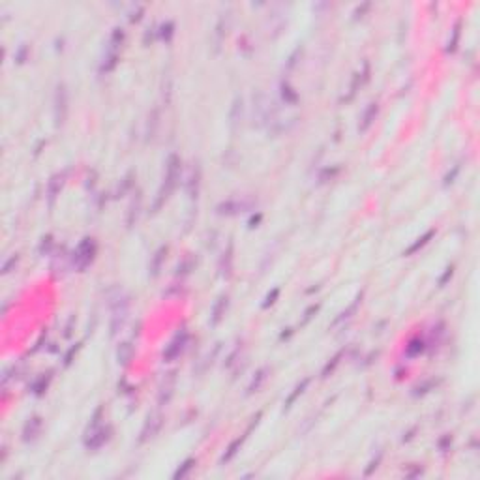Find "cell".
Here are the masks:
<instances>
[{"mask_svg": "<svg viewBox=\"0 0 480 480\" xmlns=\"http://www.w3.org/2000/svg\"><path fill=\"white\" fill-rule=\"evenodd\" d=\"M180 174V158L176 154H171L167 160V167H165V176H163V184L160 188V193H158L156 205H154V210H158L163 203L167 201L169 195L173 193L174 186H176V179Z\"/></svg>", "mask_w": 480, "mask_h": 480, "instance_id": "1", "label": "cell"}, {"mask_svg": "<svg viewBox=\"0 0 480 480\" xmlns=\"http://www.w3.org/2000/svg\"><path fill=\"white\" fill-rule=\"evenodd\" d=\"M113 315H111V336H116L122 330L128 319V310H130V300L124 293H118L116 298L111 304Z\"/></svg>", "mask_w": 480, "mask_h": 480, "instance_id": "2", "label": "cell"}, {"mask_svg": "<svg viewBox=\"0 0 480 480\" xmlns=\"http://www.w3.org/2000/svg\"><path fill=\"white\" fill-rule=\"evenodd\" d=\"M96 251H98V246H96V242H94V238L87 237L81 244H79V246H77L75 251H73V266H75L79 272H83L94 261Z\"/></svg>", "mask_w": 480, "mask_h": 480, "instance_id": "3", "label": "cell"}, {"mask_svg": "<svg viewBox=\"0 0 480 480\" xmlns=\"http://www.w3.org/2000/svg\"><path fill=\"white\" fill-rule=\"evenodd\" d=\"M111 434H113V428H111V426H98L96 430L88 432L87 439H85L87 450L88 452L99 450V448H102V446L111 439Z\"/></svg>", "mask_w": 480, "mask_h": 480, "instance_id": "4", "label": "cell"}, {"mask_svg": "<svg viewBox=\"0 0 480 480\" xmlns=\"http://www.w3.org/2000/svg\"><path fill=\"white\" fill-rule=\"evenodd\" d=\"M188 340H190V332L188 330H180L179 334L171 340V343L165 347V351H163V362H173L174 359H179L182 351H184Z\"/></svg>", "mask_w": 480, "mask_h": 480, "instance_id": "5", "label": "cell"}, {"mask_svg": "<svg viewBox=\"0 0 480 480\" xmlns=\"http://www.w3.org/2000/svg\"><path fill=\"white\" fill-rule=\"evenodd\" d=\"M55 124L57 126H62L64 120H66V115H68V90H66V85H58L57 92H55Z\"/></svg>", "mask_w": 480, "mask_h": 480, "instance_id": "6", "label": "cell"}, {"mask_svg": "<svg viewBox=\"0 0 480 480\" xmlns=\"http://www.w3.org/2000/svg\"><path fill=\"white\" fill-rule=\"evenodd\" d=\"M261 415H263V413H257V417L254 418V422L249 424V428L246 430V432H244V435H242V437H238V439H235V441H233V443H231V445L227 446L225 454H223V456H221V463H229V462H231V460H233V458L237 456V454H238V450H240V448H242L244 441L248 439V435L251 434V430H254L255 426H257V424H259V418H261Z\"/></svg>", "mask_w": 480, "mask_h": 480, "instance_id": "7", "label": "cell"}, {"mask_svg": "<svg viewBox=\"0 0 480 480\" xmlns=\"http://www.w3.org/2000/svg\"><path fill=\"white\" fill-rule=\"evenodd\" d=\"M160 426H162V415H160V411H156V413H150V415H148V418H146L145 426H143V430H141L139 443H146L148 439H152V437L158 434Z\"/></svg>", "mask_w": 480, "mask_h": 480, "instance_id": "8", "label": "cell"}, {"mask_svg": "<svg viewBox=\"0 0 480 480\" xmlns=\"http://www.w3.org/2000/svg\"><path fill=\"white\" fill-rule=\"evenodd\" d=\"M227 306H229V296L227 295H221L220 298L214 302L212 313H210V324H212V326H218V324L223 321L225 312H227Z\"/></svg>", "mask_w": 480, "mask_h": 480, "instance_id": "9", "label": "cell"}, {"mask_svg": "<svg viewBox=\"0 0 480 480\" xmlns=\"http://www.w3.org/2000/svg\"><path fill=\"white\" fill-rule=\"evenodd\" d=\"M41 426H43L41 417L29 418L27 424L23 426V441L24 443H32V441H36V437H38L40 432H41Z\"/></svg>", "mask_w": 480, "mask_h": 480, "instance_id": "10", "label": "cell"}, {"mask_svg": "<svg viewBox=\"0 0 480 480\" xmlns=\"http://www.w3.org/2000/svg\"><path fill=\"white\" fill-rule=\"evenodd\" d=\"M64 176H66V173H57L49 180V184H47V203H49V209H53L55 199H57V195L60 193V190H62Z\"/></svg>", "mask_w": 480, "mask_h": 480, "instance_id": "11", "label": "cell"}, {"mask_svg": "<svg viewBox=\"0 0 480 480\" xmlns=\"http://www.w3.org/2000/svg\"><path fill=\"white\" fill-rule=\"evenodd\" d=\"M165 255H167V246H160V248L154 251L150 259V265H148V276L150 278H158L160 276V270H162V265L165 261Z\"/></svg>", "mask_w": 480, "mask_h": 480, "instance_id": "12", "label": "cell"}, {"mask_svg": "<svg viewBox=\"0 0 480 480\" xmlns=\"http://www.w3.org/2000/svg\"><path fill=\"white\" fill-rule=\"evenodd\" d=\"M377 113H379V105H377V102H371V104L366 107L362 118H360V124H359V132L360 133H364V132H368V130H370L371 124H373V120H375Z\"/></svg>", "mask_w": 480, "mask_h": 480, "instance_id": "13", "label": "cell"}, {"mask_svg": "<svg viewBox=\"0 0 480 480\" xmlns=\"http://www.w3.org/2000/svg\"><path fill=\"white\" fill-rule=\"evenodd\" d=\"M246 209V203L235 201V199H229V201H223L216 207V212L220 216H235L238 212H242Z\"/></svg>", "mask_w": 480, "mask_h": 480, "instance_id": "14", "label": "cell"}, {"mask_svg": "<svg viewBox=\"0 0 480 480\" xmlns=\"http://www.w3.org/2000/svg\"><path fill=\"white\" fill-rule=\"evenodd\" d=\"M268 373H270V368L268 366H263L257 373H255V377L251 379V383L248 385V388H246V396H251V394L259 392V388L265 385V381L268 379Z\"/></svg>", "mask_w": 480, "mask_h": 480, "instance_id": "15", "label": "cell"}, {"mask_svg": "<svg viewBox=\"0 0 480 480\" xmlns=\"http://www.w3.org/2000/svg\"><path fill=\"white\" fill-rule=\"evenodd\" d=\"M310 383H312V379H310V377H304V379H302V381L298 383L295 388H293V392H291L289 396H287V399L284 401V411H289L291 407L295 405L296 399H298L302 394L306 392V388H308V385H310Z\"/></svg>", "mask_w": 480, "mask_h": 480, "instance_id": "16", "label": "cell"}, {"mask_svg": "<svg viewBox=\"0 0 480 480\" xmlns=\"http://www.w3.org/2000/svg\"><path fill=\"white\" fill-rule=\"evenodd\" d=\"M51 371H47V373H41V375H38L34 379V383L30 385V394H34V396H43V394L47 392V388H49V385H51Z\"/></svg>", "mask_w": 480, "mask_h": 480, "instance_id": "17", "label": "cell"}, {"mask_svg": "<svg viewBox=\"0 0 480 480\" xmlns=\"http://www.w3.org/2000/svg\"><path fill=\"white\" fill-rule=\"evenodd\" d=\"M231 268H233V242H229L227 244V249L223 251V255H221L220 265H218V270H220L221 278H229Z\"/></svg>", "mask_w": 480, "mask_h": 480, "instance_id": "18", "label": "cell"}, {"mask_svg": "<svg viewBox=\"0 0 480 480\" xmlns=\"http://www.w3.org/2000/svg\"><path fill=\"white\" fill-rule=\"evenodd\" d=\"M360 302H362V293L360 295H357V298L353 300V304L347 308V310H343V312L340 313V317H336V321L332 323V329H336L338 324H343L345 321H349V319L353 317V313L359 310V306H360Z\"/></svg>", "mask_w": 480, "mask_h": 480, "instance_id": "19", "label": "cell"}, {"mask_svg": "<svg viewBox=\"0 0 480 480\" xmlns=\"http://www.w3.org/2000/svg\"><path fill=\"white\" fill-rule=\"evenodd\" d=\"M173 388H174V373H169V377L165 379V383H163L162 390H160V398H158L160 407L169 403V399L173 396Z\"/></svg>", "mask_w": 480, "mask_h": 480, "instance_id": "20", "label": "cell"}, {"mask_svg": "<svg viewBox=\"0 0 480 480\" xmlns=\"http://www.w3.org/2000/svg\"><path fill=\"white\" fill-rule=\"evenodd\" d=\"M434 237H435V229H430V231L426 233L424 237L417 238V242H415V244H411L409 248H407V249H405V251H403V255H405V257H411V255H413V254H417L418 249H422L424 246H426V244H428L430 240H432V238H434Z\"/></svg>", "mask_w": 480, "mask_h": 480, "instance_id": "21", "label": "cell"}, {"mask_svg": "<svg viewBox=\"0 0 480 480\" xmlns=\"http://www.w3.org/2000/svg\"><path fill=\"white\" fill-rule=\"evenodd\" d=\"M343 353H345L343 349H341V351H338V353H336L334 357H332V359H330L329 362L324 364L323 371H321V377H323V379H326V377H329L330 373H332V371L338 368V364H340V360H341V357H343Z\"/></svg>", "mask_w": 480, "mask_h": 480, "instance_id": "22", "label": "cell"}, {"mask_svg": "<svg viewBox=\"0 0 480 480\" xmlns=\"http://www.w3.org/2000/svg\"><path fill=\"white\" fill-rule=\"evenodd\" d=\"M133 357V347L132 343H122L118 347V353H116V359H118V364L126 366Z\"/></svg>", "mask_w": 480, "mask_h": 480, "instance_id": "23", "label": "cell"}, {"mask_svg": "<svg viewBox=\"0 0 480 480\" xmlns=\"http://www.w3.org/2000/svg\"><path fill=\"white\" fill-rule=\"evenodd\" d=\"M424 349H426V341H424L422 338H415V340H411L409 345H407V355H409V357H418V355L424 353Z\"/></svg>", "mask_w": 480, "mask_h": 480, "instance_id": "24", "label": "cell"}, {"mask_svg": "<svg viewBox=\"0 0 480 480\" xmlns=\"http://www.w3.org/2000/svg\"><path fill=\"white\" fill-rule=\"evenodd\" d=\"M139 209H141V195L137 197V201L132 203V207H130V212H128V227H133L135 225V221H137V216H139Z\"/></svg>", "mask_w": 480, "mask_h": 480, "instance_id": "25", "label": "cell"}, {"mask_svg": "<svg viewBox=\"0 0 480 480\" xmlns=\"http://www.w3.org/2000/svg\"><path fill=\"white\" fill-rule=\"evenodd\" d=\"M193 467H195V460H193V458H190V460H186V462L182 463V465H180V467L176 469V471H174L173 478H174V480L184 478L186 474L190 473V471H191V469H193Z\"/></svg>", "mask_w": 480, "mask_h": 480, "instance_id": "26", "label": "cell"}, {"mask_svg": "<svg viewBox=\"0 0 480 480\" xmlns=\"http://www.w3.org/2000/svg\"><path fill=\"white\" fill-rule=\"evenodd\" d=\"M199 179H201V169H199V165H195L193 174H191V179H190V197L191 199L197 197V191H199Z\"/></svg>", "mask_w": 480, "mask_h": 480, "instance_id": "27", "label": "cell"}, {"mask_svg": "<svg viewBox=\"0 0 480 480\" xmlns=\"http://www.w3.org/2000/svg\"><path fill=\"white\" fill-rule=\"evenodd\" d=\"M280 296V287H274V289L266 295V298H265V302H263V310H266V308H270L274 302H276V298Z\"/></svg>", "mask_w": 480, "mask_h": 480, "instance_id": "28", "label": "cell"}, {"mask_svg": "<svg viewBox=\"0 0 480 480\" xmlns=\"http://www.w3.org/2000/svg\"><path fill=\"white\" fill-rule=\"evenodd\" d=\"M458 40H460V24H456V29H454V36H452V40H448V45H446V53H454V51H456Z\"/></svg>", "mask_w": 480, "mask_h": 480, "instance_id": "29", "label": "cell"}, {"mask_svg": "<svg viewBox=\"0 0 480 480\" xmlns=\"http://www.w3.org/2000/svg\"><path fill=\"white\" fill-rule=\"evenodd\" d=\"M51 246H53V237H51V235H47V237L41 238L40 254H41V255H47L49 251H51Z\"/></svg>", "mask_w": 480, "mask_h": 480, "instance_id": "30", "label": "cell"}, {"mask_svg": "<svg viewBox=\"0 0 480 480\" xmlns=\"http://www.w3.org/2000/svg\"><path fill=\"white\" fill-rule=\"evenodd\" d=\"M317 312H319V304H312V306H310V308L306 310V312H304V319H302L300 326H304V324L310 323V319H312Z\"/></svg>", "mask_w": 480, "mask_h": 480, "instance_id": "31", "label": "cell"}, {"mask_svg": "<svg viewBox=\"0 0 480 480\" xmlns=\"http://www.w3.org/2000/svg\"><path fill=\"white\" fill-rule=\"evenodd\" d=\"M79 349H81V345L77 343V345H73V347L68 349V353L64 355V366H66V368L71 364V360H73V357L77 355V351H79Z\"/></svg>", "mask_w": 480, "mask_h": 480, "instance_id": "32", "label": "cell"}, {"mask_svg": "<svg viewBox=\"0 0 480 480\" xmlns=\"http://www.w3.org/2000/svg\"><path fill=\"white\" fill-rule=\"evenodd\" d=\"M173 23H165L162 27V40L165 41V43H169L171 41V36H173Z\"/></svg>", "mask_w": 480, "mask_h": 480, "instance_id": "33", "label": "cell"}, {"mask_svg": "<svg viewBox=\"0 0 480 480\" xmlns=\"http://www.w3.org/2000/svg\"><path fill=\"white\" fill-rule=\"evenodd\" d=\"M282 96H284V99L287 102V104H293V102H296V92L291 87H284V90H282Z\"/></svg>", "mask_w": 480, "mask_h": 480, "instance_id": "34", "label": "cell"}, {"mask_svg": "<svg viewBox=\"0 0 480 480\" xmlns=\"http://www.w3.org/2000/svg\"><path fill=\"white\" fill-rule=\"evenodd\" d=\"M17 261H19L17 255H12V257L4 263V266H2V274H10V272H12V266L17 265Z\"/></svg>", "mask_w": 480, "mask_h": 480, "instance_id": "35", "label": "cell"}, {"mask_svg": "<svg viewBox=\"0 0 480 480\" xmlns=\"http://www.w3.org/2000/svg\"><path fill=\"white\" fill-rule=\"evenodd\" d=\"M452 274H454V266H448V268H446V272H445V274L441 276V280H439V287H445V284H446V282H448V280L452 278Z\"/></svg>", "mask_w": 480, "mask_h": 480, "instance_id": "36", "label": "cell"}, {"mask_svg": "<svg viewBox=\"0 0 480 480\" xmlns=\"http://www.w3.org/2000/svg\"><path fill=\"white\" fill-rule=\"evenodd\" d=\"M458 173H460V165H456V167L452 169V173H448L445 176V186H450L452 182H454V179L458 176Z\"/></svg>", "mask_w": 480, "mask_h": 480, "instance_id": "37", "label": "cell"}, {"mask_svg": "<svg viewBox=\"0 0 480 480\" xmlns=\"http://www.w3.org/2000/svg\"><path fill=\"white\" fill-rule=\"evenodd\" d=\"M381 458H383V454H381V452H379V456H377L375 460H373V462L370 463V467L366 469V473H364L366 476H370V474L373 473V469H377V467H379V462H381Z\"/></svg>", "mask_w": 480, "mask_h": 480, "instance_id": "38", "label": "cell"}, {"mask_svg": "<svg viewBox=\"0 0 480 480\" xmlns=\"http://www.w3.org/2000/svg\"><path fill=\"white\" fill-rule=\"evenodd\" d=\"M27 53H29V47H27V45H23L21 49H19V55H17V62H19V64L24 62V58H27Z\"/></svg>", "mask_w": 480, "mask_h": 480, "instance_id": "39", "label": "cell"}, {"mask_svg": "<svg viewBox=\"0 0 480 480\" xmlns=\"http://www.w3.org/2000/svg\"><path fill=\"white\" fill-rule=\"evenodd\" d=\"M448 445H452V435H448V434H446V437H445V439H443V441H441V443H439V448H441V450H443V452H445V450H446V446H448Z\"/></svg>", "mask_w": 480, "mask_h": 480, "instance_id": "40", "label": "cell"}, {"mask_svg": "<svg viewBox=\"0 0 480 480\" xmlns=\"http://www.w3.org/2000/svg\"><path fill=\"white\" fill-rule=\"evenodd\" d=\"M261 218H263L261 214H257V218H251V221H249V227H251V229H254V227H257V223L261 221Z\"/></svg>", "mask_w": 480, "mask_h": 480, "instance_id": "41", "label": "cell"}]
</instances>
